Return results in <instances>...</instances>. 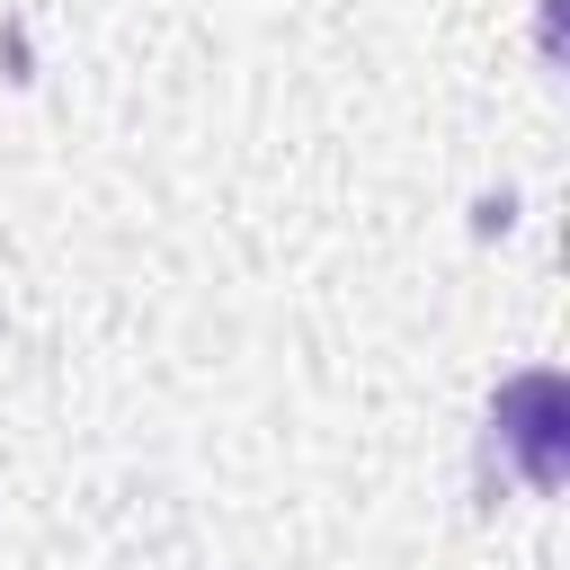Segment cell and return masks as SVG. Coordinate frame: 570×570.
<instances>
[{"instance_id": "6da1fadb", "label": "cell", "mask_w": 570, "mask_h": 570, "mask_svg": "<svg viewBox=\"0 0 570 570\" xmlns=\"http://www.w3.org/2000/svg\"><path fill=\"white\" fill-rule=\"evenodd\" d=\"M490 436L508 445V463H517L534 490H561V472H570V383H561L552 365L508 374L499 401H490Z\"/></svg>"}]
</instances>
